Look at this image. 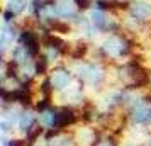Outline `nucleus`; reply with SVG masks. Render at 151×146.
<instances>
[{"mask_svg": "<svg viewBox=\"0 0 151 146\" xmlns=\"http://www.w3.org/2000/svg\"><path fill=\"white\" fill-rule=\"evenodd\" d=\"M124 31L129 34L143 32L151 24V0H129V5L122 14Z\"/></svg>", "mask_w": 151, "mask_h": 146, "instance_id": "3", "label": "nucleus"}, {"mask_svg": "<svg viewBox=\"0 0 151 146\" xmlns=\"http://www.w3.org/2000/svg\"><path fill=\"white\" fill-rule=\"evenodd\" d=\"M93 146H122V145H121L119 136L112 134L110 131H104V134L99 138V141Z\"/></svg>", "mask_w": 151, "mask_h": 146, "instance_id": "10", "label": "nucleus"}, {"mask_svg": "<svg viewBox=\"0 0 151 146\" xmlns=\"http://www.w3.org/2000/svg\"><path fill=\"white\" fill-rule=\"evenodd\" d=\"M48 80L51 83V87H53V90H55V97H56L61 92L66 90L70 85L76 80V77H75V71L71 68V65H66L63 61V63H58V65L51 66V70L48 73Z\"/></svg>", "mask_w": 151, "mask_h": 146, "instance_id": "4", "label": "nucleus"}, {"mask_svg": "<svg viewBox=\"0 0 151 146\" xmlns=\"http://www.w3.org/2000/svg\"><path fill=\"white\" fill-rule=\"evenodd\" d=\"M58 109H60V104H53L51 107H48V109L37 112L39 126H41L44 131H55L56 119H58Z\"/></svg>", "mask_w": 151, "mask_h": 146, "instance_id": "8", "label": "nucleus"}, {"mask_svg": "<svg viewBox=\"0 0 151 146\" xmlns=\"http://www.w3.org/2000/svg\"><path fill=\"white\" fill-rule=\"evenodd\" d=\"M75 71V77L80 83L85 85V88L95 93H104L110 88V75H112V66L105 61L95 60V58H87L82 61L70 63Z\"/></svg>", "mask_w": 151, "mask_h": 146, "instance_id": "2", "label": "nucleus"}, {"mask_svg": "<svg viewBox=\"0 0 151 146\" xmlns=\"http://www.w3.org/2000/svg\"><path fill=\"white\" fill-rule=\"evenodd\" d=\"M75 4L82 14H87L90 9L93 7V0H75Z\"/></svg>", "mask_w": 151, "mask_h": 146, "instance_id": "12", "label": "nucleus"}, {"mask_svg": "<svg viewBox=\"0 0 151 146\" xmlns=\"http://www.w3.org/2000/svg\"><path fill=\"white\" fill-rule=\"evenodd\" d=\"M150 90H151V83H150Z\"/></svg>", "mask_w": 151, "mask_h": 146, "instance_id": "13", "label": "nucleus"}, {"mask_svg": "<svg viewBox=\"0 0 151 146\" xmlns=\"http://www.w3.org/2000/svg\"><path fill=\"white\" fill-rule=\"evenodd\" d=\"M2 145L4 146H26L24 139L21 136H2Z\"/></svg>", "mask_w": 151, "mask_h": 146, "instance_id": "11", "label": "nucleus"}, {"mask_svg": "<svg viewBox=\"0 0 151 146\" xmlns=\"http://www.w3.org/2000/svg\"><path fill=\"white\" fill-rule=\"evenodd\" d=\"M134 55H136V41L132 34L122 31L116 34L102 36V41L99 44H93L90 58L105 61L107 65L114 66L131 60Z\"/></svg>", "mask_w": 151, "mask_h": 146, "instance_id": "1", "label": "nucleus"}, {"mask_svg": "<svg viewBox=\"0 0 151 146\" xmlns=\"http://www.w3.org/2000/svg\"><path fill=\"white\" fill-rule=\"evenodd\" d=\"M21 32V21L19 22H2L0 26V56L7 58L9 51L17 44Z\"/></svg>", "mask_w": 151, "mask_h": 146, "instance_id": "5", "label": "nucleus"}, {"mask_svg": "<svg viewBox=\"0 0 151 146\" xmlns=\"http://www.w3.org/2000/svg\"><path fill=\"white\" fill-rule=\"evenodd\" d=\"M37 126H39L37 111H36L34 107H27V109H22L19 122H17V127H15V132L22 138V136H26L27 132H31L32 129H36Z\"/></svg>", "mask_w": 151, "mask_h": 146, "instance_id": "6", "label": "nucleus"}, {"mask_svg": "<svg viewBox=\"0 0 151 146\" xmlns=\"http://www.w3.org/2000/svg\"><path fill=\"white\" fill-rule=\"evenodd\" d=\"M4 10H9L10 14H14L19 21H22L27 15L29 9V0H4Z\"/></svg>", "mask_w": 151, "mask_h": 146, "instance_id": "9", "label": "nucleus"}, {"mask_svg": "<svg viewBox=\"0 0 151 146\" xmlns=\"http://www.w3.org/2000/svg\"><path fill=\"white\" fill-rule=\"evenodd\" d=\"M56 10H58V17L60 21L70 22L73 26V22L80 17V10L76 7L75 0H56Z\"/></svg>", "mask_w": 151, "mask_h": 146, "instance_id": "7", "label": "nucleus"}]
</instances>
